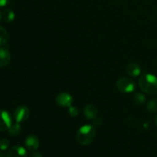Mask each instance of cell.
Listing matches in <instances>:
<instances>
[{
	"label": "cell",
	"mask_w": 157,
	"mask_h": 157,
	"mask_svg": "<svg viewBox=\"0 0 157 157\" xmlns=\"http://www.w3.org/2000/svg\"><path fill=\"white\" fill-rule=\"evenodd\" d=\"M154 122H155V124H156V127H157V114L155 116V117H154Z\"/></svg>",
	"instance_id": "22"
},
{
	"label": "cell",
	"mask_w": 157,
	"mask_h": 157,
	"mask_svg": "<svg viewBox=\"0 0 157 157\" xmlns=\"http://www.w3.org/2000/svg\"><path fill=\"white\" fill-rule=\"evenodd\" d=\"M133 100L135 104H137V105H143L146 102V98L144 94H143L142 93H139V92L134 94Z\"/></svg>",
	"instance_id": "16"
},
{
	"label": "cell",
	"mask_w": 157,
	"mask_h": 157,
	"mask_svg": "<svg viewBox=\"0 0 157 157\" xmlns=\"http://www.w3.org/2000/svg\"><path fill=\"white\" fill-rule=\"evenodd\" d=\"M13 124L10 113L4 110H0V131H6Z\"/></svg>",
	"instance_id": "5"
},
{
	"label": "cell",
	"mask_w": 157,
	"mask_h": 157,
	"mask_svg": "<svg viewBox=\"0 0 157 157\" xmlns=\"http://www.w3.org/2000/svg\"><path fill=\"white\" fill-rule=\"evenodd\" d=\"M116 87L119 91L125 94L133 93L136 90V84L133 80L127 78H121L117 81Z\"/></svg>",
	"instance_id": "3"
},
{
	"label": "cell",
	"mask_w": 157,
	"mask_h": 157,
	"mask_svg": "<svg viewBox=\"0 0 157 157\" xmlns=\"http://www.w3.org/2000/svg\"><path fill=\"white\" fill-rule=\"evenodd\" d=\"M101 119L99 117H96L95 119H94V121H93V124L92 125L94 126V127H98V126L101 124Z\"/></svg>",
	"instance_id": "19"
},
{
	"label": "cell",
	"mask_w": 157,
	"mask_h": 157,
	"mask_svg": "<svg viewBox=\"0 0 157 157\" xmlns=\"http://www.w3.org/2000/svg\"><path fill=\"white\" fill-rule=\"evenodd\" d=\"M141 90L149 95L157 94V78L152 74H144L141 75L138 81Z\"/></svg>",
	"instance_id": "2"
},
{
	"label": "cell",
	"mask_w": 157,
	"mask_h": 157,
	"mask_svg": "<svg viewBox=\"0 0 157 157\" xmlns=\"http://www.w3.org/2000/svg\"><path fill=\"white\" fill-rule=\"evenodd\" d=\"M13 116L15 121L21 124L29 119L30 117V110H29V107L26 106H19L15 110Z\"/></svg>",
	"instance_id": "4"
},
{
	"label": "cell",
	"mask_w": 157,
	"mask_h": 157,
	"mask_svg": "<svg viewBox=\"0 0 157 157\" xmlns=\"http://www.w3.org/2000/svg\"><path fill=\"white\" fill-rule=\"evenodd\" d=\"M147 110L150 113L157 112V98H153L147 102Z\"/></svg>",
	"instance_id": "15"
},
{
	"label": "cell",
	"mask_w": 157,
	"mask_h": 157,
	"mask_svg": "<svg viewBox=\"0 0 157 157\" xmlns=\"http://www.w3.org/2000/svg\"><path fill=\"white\" fill-rule=\"evenodd\" d=\"M25 146L30 151H35L40 147V140L35 135H29L25 140Z\"/></svg>",
	"instance_id": "8"
},
{
	"label": "cell",
	"mask_w": 157,
	"mask_h": 157,
	"mask_svg": "<svg viewBox=\"0 0 157 157\" xmlns=\"http://www.w3.org/2000/svg\"><path fill=\"white\" fill-rule=\"evenodd\" d=\"M98 108L94 104H87L84 107V115L88 120L95 119L98 116Z\"/></svg>",
	"instance_id": "10"
},
{
	"label": "cell",
	"mask_w": 157,
	"mask_h": 157,
	"mask_svg": "<svg viewBox=\"0 0 157 157\" xmlns=\"http://www.w3.org/2000/svg\"><path fill=\"white\" fill-rule=\"evenodd\" d=\"M68 108V114L70 115L71 117H78V113H79V110H78V109L76 107L71 106Z\"/></svg>",
	"instance_id": "18"
},
{
	"label": "cell",
	"mask_w": 157,
	"mask_h": 157,
	"mask_svg": "<svg viewBox=\"0 0 157 157\" xmlns=\"http://www.w3.org/2000/svg\"><path fill=\"white\" fill-rule=\"evenodd\" d=\"M11 61V54L7 46H0V67L9 65Z\"/></svg>",
	"instance_id": "7"
},
{
	"label": "cell",
	"mask_w": 157,
	"mask_h": 157,
	"mask_svg": "<svg viewBox=\"0 0 157 157\" xmlns=\"http://www.w3.org/2000/svg\"><path fill=\"white\" fill-rule=\"evenodd\" d=\"M15 12L11 9H6L2 12V18L6 23H11L15 19Z\"/></svg>",
	"instance_id": "12"
},
{
	"label": "cell",
	"mask_w": 157,
	"mask_h": 157,
	"mask_svg": "<svg viewBox=\"0 0 157 157\" xmlns=\"http://www.w3.org/2000/svg\"><path fill=\"white\" fill-rule=\"evenodd\" d=\"M126 72L130 77H138L141 74V67L136 63H130L126 67Z\"/></svg>",
	"instance_id": "11"
},
{
	"label": "cell",
	"mask_w": 157,
	"mask_h": 157,
	"mask_svg": "<svg viewBox=\"0 0 157 157\" xmlns=\"http://www.w3.org/2000/svg\"><path fill=\"white\" fill-rule=\"evenodd\" d=\"M0 156H1V153H0Z\"/></svg>",
	"instance_id": "24"
},
{
	"label": "cell",
	"mask_w": 157,
	"mask_h": 157,
	"mask_svg": "<svg viewBox=\"0 0 157 157\" xmlns=\"http://www.w3.org/2000/svg\"><path fill=\"white\" fill-rule=\"evenodd\" d=\"M6 157H27V152L21 146H15L9 149Z\"/></svg>",
	"instance_id": "9"
},
{
	"label": "cell",
	"mask_w": 157,
	"mask_h": 157,
	"mask_svg": "<svg viewBox=\"0 0 157 157\" xmlns=\"http://www.w3.org/2000/svg\"><path fill=\"white\" fill-rule=\"evenodd\" d=\"M56 103L58 105L61 106L62 107H70L72 106L73 104V97L68 93L66 92H63V93L59 94L58 96L56 97Z\"/></svg>",
	"instance_id": "6"
},
{
	"label": "cell",
	"mask_w": 157,
	"mask_h": 157,
	"mask_svg": "<svg viewBox=\"0 0 157 157\" xmlns=\"http://www.w3.org/2000/svg\"><path fill=\"white\" fill-rule=\"evenodd\" d=\"M9 40V33L4 27L0 25V46H3Z\"/></svg>",
	"instance_id": "14"
},
{
	"label": "cell",
	"mask_w": 157,
	"mask_h": 157,
	"mask_svg": "<svg viewBox=\"0 0 157 157\" xmlns=\"http://www.w3.org/2000/svg\"><path fill=\"white\" fill-rule=\"evenodd\" d=\"M29 157H43V156L42 155H41L40 153H38V152H33V153H31Z\"/></svg>",
	"instance_id": "20"
},
{
	"label": "cell",
	"mask_w": 157,
	"mask_h": 157,
	"mask_svg": "<svg viewBox=\"0 0 157 157\" xmlns=\"http://www.w3.org/2000/svg\"><path fill=\"white\" fill-rule=\"evenodd\" d=\"M1 18H2V13L0 12V20H1Z\"/></svg>",
	"instance_id": "23"
},
{
	"label": "cell",
	"mask_w": 157,
	"mask_h": 157,
	"mask_svg": "<svg viewBox=\"0 0 157 157\" xmlns=\"http://www.w3.org/2000/svg\"><path fill=\"white\" fill-rule=\"evenodd\" d=\"M96 137V129L91 124H85L78 129L76 139L81 146H88L91 144Z\"/></svg>",
	"instance_id": "1"
},
{
	"label": "cell",
	"mask_w": 157,
	"mask_h": 157,
	"mask_svg": "<svg viewBox=\"0 0 157 157\" xmlns=\"http://www.w3.org/2000/svg\"><path fill=\"white\" fill-rule=\"evenodd\" d=\"M10 146V143L9 140L7 139H1L0 140V150L2 151H5L7 150Z\"/></svg>",
	"instance_id": "17"
},
{
	"label": "cell",
	"mask_w": 157,
	"mask_h": 157,
	"mask_svg": "<svg viewBox=\"0 0 157 157\" xmlns=\"http://www.w3.org/2000/svg\"><path fill=\"white\" fill-rule=\"evenodd\" d=\"M9 2V0H0V7H4L7 6Z\"/></svg>",
	"instance_id": "21"
},
{
	"label": "cell",
	"mask_w": 157,
	"mask_h": 157,
	"mask_svg": "<svg viewBox=\"0 0 157 157\" xmlns=\"http://www.w3.org/2000/svg\"><path fill=\"white\" fill-rule=\"evenodd\" d=\"M21 131V127L20 125V123H15V124H12V126L9 127V129L8 130L9 132V134L10 136H17V135L19 134Z\"/></svg>",
	"instance_id": "13"
}]
</instances>
